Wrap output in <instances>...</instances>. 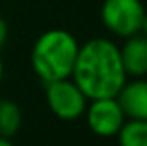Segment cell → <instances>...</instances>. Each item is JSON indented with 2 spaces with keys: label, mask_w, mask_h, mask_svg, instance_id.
Here are the masks:
<instances>
[{
  "label": "cell",
  "mask_w": 147,
  "mask_h": 146,
  "mask_svg": "<svg viewBox=\"0 0 147 146\" xmlns=\"http://www.w3.org/2000/svg\"><path fill=\"white\" fill-rule=\"evenodd\" d=\"M71 79L88 99H100L115 98L129 77L117 45L108 38H91L78 47Z\"/></svg>",
  "instance_id": "cell-1"
},
{
  "label": "cell",
  "mask_w": 147,
  "mask_h": 146,
  "mask_svg": "<svg viewBox=\"0 0 147 146\" xmlns=\"http://www.w3.org/2000/svg\"><path fill=\"white\" fill-rule=\"evenodd\" d=\"M80 43L63 28L45 30L32 45L30 64L43 84L69 79L73 73Z\"/></svg>",
  "instance_id": "cell-2"
},
{
  "label": "cell",
  "mask_w": 147,
  "mask_h": 146,
  "mask_svg": "<svg viewBox=\"0 0 147 146\" xmlns=\"http://www.w3.org/2000/svg\"><path fill=\"white\" fill-rule=\"evenodd\" d=\"M145 13L142 0H104L100 6V21L104 28L123 40L140 32Z\"/></svg>",
  "instance_id": "cell-3"
},
{
  "label": "cell",
  "mask_w": 147,
  "mask_h": 146,
  "mask_svg": "<svg viewBox=\"0 0 147 146\" xmlns=\"http://www.w3.org/2000/svg\"><path fill=\"white\" fill-rule=\"evenodd\" d=\"M45 96H47V105L50 113L65 122H73L84 116V111H86L88 101H90L71 77L47 83L45 84Z\"/></svg>",
  "instance_id": "cell-4"
},
{
  "label": "cell",
  "mask_w": 147,
  "mask_h": 146,
  "mask_svg": "<svg viewBox=\"0 0 147 146\" xmlns=\"http://www.w3.org/2000/svg\"><path fill=\"white\" fill-rule=\"evenodd\" d=\"M84 114H86V122L91 133H95L97 137H102V139L115 137L127 120L125 113L119 107L115 98L90 99Z\"/></svg>",
  "instance_id": "cell-5"
},
{
  "label": "cell",
  "mask_w": 147,
  "mask_h": 146,
  "mask_svg": "<svg viewBox=\"0 0 147 146\" xmlns=\"http://www.w3.org/2000/svg\"><path fill=\"white\" fill-rule=\"evenodd\" d=\"M119 107L129 120H147V79L145 77H132L127 79L125 84L115 94Z\"/></svg>",
  "instance_id": "cell-6"
},
{
  "label": "cell",
  "mask_w": 147,
  "mask_h": 146,
  "mask_svg": "<svg viewBox=\"0 0 147 146\" xmlns=\"http://www.w3.org/2000/svg\"><path fill=\"white\" fill-rule=\"evenodd\" d=\"M123 68L127 77H145L147 75V38L144 34H134L125 38V43L119 47Z\"/></svg>",
  "instance_id": "cell-7"
},
{
  "label": "cell",
  "mask_w": 147,
  "mask_h": 146,
  "mask_svg": "<svg viewBox=\"0 0 147 146\" xmlns=\"http://www.w3.org/2000/svg\"><path fill=\"white\" fill-rule=\"evenodd\" d=\"M22 126V111L11 99H0V137L11 139Z\"/></svg>",
  "instance_id": "cell-8"
},
{
  "label": "cell",
  "mask_w": 147,
  "mask_h": 146,
  "mask_svg": "<svg viewBox=\"0 0 147 146\" xmlns=\"http://www.w3.org/2000/svg\"><path fill=\"white\" fill-rule=\"evenodd\" d=\"M115 137L119 146H147V120L127 118Z\"/></svg>",
  "instance_id": "cell-9"
},
{
  "label": "cell",
  "mask_w": 147,
  "mask_h": 146,
  "mask_svg": "<svg viewBox=\"0 0 147 146\" xmlns=\"http://www.w3.org/2000/svg\"><path fill=\"white\" fill-rule=\"evenodd\" d=\"M6 40H7V23L0 17V49L6 43Z\"/></svg>",
  "instance_id": "cell-10"
},
{
  "label": "cell",
  "mask_w": 147,
  "mask_h": 146,
  "mask_svg": "<svg viewBox=\"0 0 147 146\" xmlns=\"http://www.w3.org/2000/svg\"><path fill=\"white\" fill-rule=\"evenodd\" d=\"M140 34H144V36L147 38V13L144 17V23H142V28H140Z\"/></svg>",
  "instance_id": "cell-11"
},
{
  "label": "cell",
  "mask_w": 147,
  "mask_h": 146,
  "mask_svg": "<svg viewBox=\"0 0 147 146\" xmlns=\"http://www.w3.org/2000/svg\"><path fill=\"white\" fill-rule=\"evenodd\" d=\"M0 146H15L11 143V139H4V137H0Z\"/></svg>",
  "instance_id": "cell-12"
},
{
  "label": "cell",
  "mask_w": 147,
  "mask_h": 146,
  "mask_svg": "<svg viewBox=\"0 0 147 146\" xmlns=\"http://www.w3.org/2000/svg\"><path fill=\"white\" fill-rule=\"evenodd\" d=\"M4 77V64H2V58H0V81H2Z\"/></svg>",
  "instance_id": "cell-13"
}]
</instances>
